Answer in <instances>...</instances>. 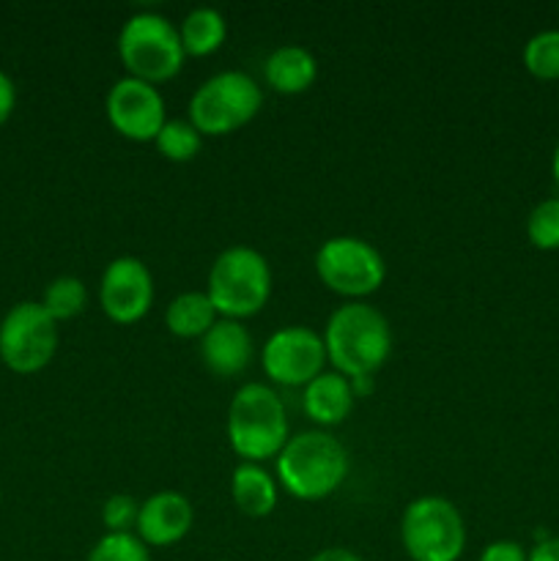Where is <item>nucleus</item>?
<instances>
[{
    "label": "nucleus",
    "mask_w": 559,
    "mask_h": 561,
    "mask_svg": "<svg viewBox=\"0 0 559 561\" xmlns=\"http://www.w3.org/2000/svg\"><path fill=\"white\" fill-rule=\"evenodd\" d=\"M327 359L345 378L373 376L392 351V327L378 307L345 301L329 316L323 329Z\"/></svg>",
    "instance_id": "1"
},
{
    "label": "nucleus",
    "mask_w": 559,
    "mask_h": 561,
    "mask_svg": "<svg viewBox=\"0 0 559 561\" xmlns=\"http://www.w3.org/2000/svg\"><path fill=\"white\" fill-rule=\"evenodd\" d=\"M277 480L301 502H318L338 491L349 474V453L327 431L296 433L277 455Z\"/></svg>",
    "instance_id": "2"
},
{
    "label": "nucleus",
    "mask_w": 559,
    "mask_h": 561,
    "mask_svg": "<svg viewBox=\"0 0 559 561\" xmlns=\"http://www.w3.org/2000/svg\"><path fill=\"white\" fill-rule=\"evenodd\" d=\"M288 416L280 394L266 383H244L228 405V442L247 463L277 458L288 442Z\"/></svg>",
    "instance_id": "3"
},
{
    "label": "nucleus",
    "mask_w": 559,
    "mask_h": 561,
    "mask_svg": "<svg viewBox=\"0 0 559 561\" xmlns=\"http://www.w3.org/2000/svg\"><path fill=\"white\" fill-rule=\"evenodd\" d=\"M206 294L217 316L233 321L255 316L272 296V266L255 247H228L208 268Z\"/></svg>",
    "instance_id": "4"
},
{
    "label": "nucleus",
    "mask_w": 559,
    "mask_h": 561,
    "mask_svg": "<svg viewBox=\"0 0 559 561\" xmlns=\"http://www.w3.org/2000/svg\"><path fill=\"white\" fill-rule=\"evenodd\" d=\"M118 58L129 77L151 85L170 80L184 66L179 27L157 11H137L124 22L118 33Z\"/></svg>",
    "instance_id": "5"
},
{
    "label": "nucleus",
    "mask_w": 559,
    "mask_h": 561,
    "mask_svg": "<svg viewBox=\"0 0 559 561\" xmlns=\"http://www.w3.org/2000/svg\"><path fill=\"white\" fill-rule=\"evenodd\" d=\"M263 104V91L247 71L225 69L197 85L190 99V121L201 135H230L250 124Z\"/></svg>",
    "instance_id": "6"
},
{
    "label": "nucleus",
    "mask_w": 559,
    "mask_h": 561,
    "mask_svg": "<svg viewBox=\"0 0 559 561\" xmlns=\"http://www.w3.org/2000/svg\"><path fill=\"white\" fill-rule=\"evenodd\" d=\"M400 542L411 561H458L466 548L460 510L444 496H420L403 510Z\"/></svg>",
    "instance_id": "7"
},
{
    "label": "nucleus",
    "mask_w": 559,
    "mask_h": 561,
    "mask_svg": "<svg viewBox=\"0 0 559 561\" xmlns=\"http://www.w3.org/2000/svg\"><path fill=\"white\" fill-rule=\"evenodd\" d=\"M316 272L334 294L360 301L381 288L387 277L384 255L360 236H332L316 252Z\"/></svg>",
    "instance_id": "8"
},
{
    "label": "nucleus",
    "mask_w": 559,
    "mask_h": 561,
    "mask_svg": "<svg viewBox=\"0 0 559 561\" xmlns=\"http://www.w3.org/2000/svg\"><path fill=\"white\" fill-rule=\"evenodd\" d=\"M58 321L42 301H20L0 321V359L11 373L44 370L58 351Z\"/></svg>",
    "instance_id": "9"
},
{
    "label": "nucleus",
    "mask_w": 559,
    "mask_h": 561,
    "mask_svg": "<svg viewBox=\"0 0 559 561\" xmlns=\"http://www.w3.org/2000/svg\"><path fill=\"white\" fill-rule=\"evenodd\" d=\"M323 334L310 327H283L263 343V373L280 387H307L327 370Z\"/></svg>",
    "instance_id": "10"
},
{
    "label": "nucleus",
    "mask_w": 559,
    "mask_h": 561,
    "mask_svg": "<svg viewBox=\"0 0 559 561\" xmlns=\"http://www.w3.org/2000/svg\"><path fill=\"white\" fill-rule=\"evenodd\" d=\"M104 110H107V121L113 124V129L126 140L137 142L157 140L159 129L168 121L159 88L129 75L113 82L107 99H104Z\"/></svg>",
    "instance_id": "11"
},
{
    "label": "nucleus",
    "mask_w": 559,
    "mask_h": 561,
    "mask_svg": "<svg viewBox=\"0 0 559 561\" xmlns=\"http://www.w3.org/2000/svg\"><path fill=\"white\" fill-rule=\"evenodd\" d=\"M99 301L110 321H140L153 305V277L146 263L135 255H118L110 261L99 283Z\"/></svg>",
    "instance_id": "12"
},
{
    "label": "nucleus",
    "mask_w": 559,
    "mask_h": 561,
    "mask_svg": "<svg viewBox=\"0 0 559 561\" xmlns=\"http://www.w3.org/2000/svg\"><path fill=\"white\" fill-rule=\"evenodd\" d=\"M195 524V507L179 491H159L140 504L137 513V537L151 548L175 546L190 535Z\"/></svg>",
    "instance_id": "13"
},
{
    "label": "nucleus",
    "mask_w": 559,
    "mask_h": 561,
    "mask_svg": "<svg viewBox=\"0 0 559 561\" xmlns=\"http://www.w3.org/2000/svg\"><path fill=\"white\" fill-rule=\"evenodd\" d=\"M252 356H255V343L250 329L233 318H219L201 337L203 365L219 378L241 376L250 367Z\"/></svg>",
    "instance_id": "14"
},
{
    "label": "nucleus",
    "mask_w": 559,
    "mask_h": 561,
    "mask_svg": "<svg viewBox=\"0 0 559 561\" xmlns=\"http://www.w3.org/2000/svg\"><path fill=\"white\" fill-rule=\"evenodd\" d=\"M354 400L351 378L340 376L334 370H323L321 376L312 378L305 387V394H301L305 414L321 427L340 425L354 409Z\"/></svg>",
    "instance_id": "15"
},
{
    "label": "nucleus",
    "mask_w": 559,
    "mask_h": 561,
    "mask_svg": "<svg viewBox=\"0 0 559 561\" xmlns=\"http://www.w3.org/2000/svg\"><path fill=\"white\" fill-rule=\"evenodd\" d=\"M269 88L280 93H301L318 80V60L301 44H283L263 64Z\"/></svg>",
    "instance_id": "16"
},
{
    "label": "nucleus",
    "mask_w": 559,
    "mask_h": 561,
    "mask_svg": "<svg viewBox=\"0 0 559 561\" xmlns=\"http://www.w3.org/2000/svg\"><path fill=\"white\" fill-rule=\"evenodd\" d=\"M230 496L250 518H263L277 507V482L261 463H239L230 474Z\"/></svg>",
    "instance_id": "17"
},
{
    "label": "nucleus",
    "mask_w": 559,
    "mask_h": 561,
    "mask_svg": "<svg viewBox=\"0 0 559 561\" xmlns=\"http://www.w3.org/2000/svg\"><path fill=\"white\" fill-rule=\"evenodd\" d=\"M217 321V310L206 290H184L164 310V323L175 337H203Z\"/></svg>",
    "instance_id": "18"
},
{
    "label": "nucleus",
    "mask_w": 559,
    "mask_h": 561,
    "mask_svg": "<svg viewBox=\"0 0 559 561\" xmlns=\"http://www.w3.org/2000/svg\"><path fill=\"white\" fill-rule=\"evenodd\" d=\"M179 36L186 55L203 58L223 47L225 36H228V22H225L223 11H217L214 5H197L181 20Z\"/></svg>",
    "instance_id": "19"
},
{
    "label": "nucleus",
    "mask_w": 559,
    "mask_h": 561,
    "mask_svg": "<svg viewBox=\"0 0 559 561\" xmlns=\"http://www.w3.org/2000/svg\"><path fill=\"white\" fill-rule=\"evenodd\" d=\"M88 290L85 283L75 274H60L53 283L44 288L42 307L55 318V321H69V318H77L82 310H85Z\"/></svg>",
    "instance_id": "20"
},
{
    "label": "nucleus",
    "mask_w": 559,
    "mask_h": 561,
    "mask_svg": "<svg viewBox=\"0 0 559 561\" xmlns=\"http://www.w3.org/2000/svg\"><path fill=\"white\" fill-rule=\"evenodd\" d=\"M157 148L170 162H190L203 146V135L190 118H168L157 135Z\"/></svg>",
    "instance_id": "21"
},
{
    "label": "nucleus",
    "mask_w": 559,
    "mask_h": 561,
    "mask_svg": "<svg viewBox=\"0 0 559 561\" xmlns=\"http://www.w3.org/2000/svg\"><path fill=\"white\" fill-rule=\"evenodd\" d=\"M524 66L537 80H559V27H546L524 44Z\"/></svg>",
    "instance_id": "22"
},
{
    "label": "nucleus",
    "mask_w": 559,
    "mask_h": 561,
    "mask_svg": "<svg viewBox=\"0 0 559 561\" xmlns=\"http://www.w3.org/2000/svg\"><path fill=\"white\" fill-rule=\"evenodd\" d=\"M85 561H151V553L132 531H107L93 542Z\"/></svg>",
    "instance_id": "23"
},
{
    "label": "nucleus",
    "mask_w": 559,
    "mask_h": 561,
    "mask_svg": "<svg viewBox=\"0 0 559 561\" xmlns=\"http://www.w3.org/2000/svg\"><path fill=\"white\" fill-rule=\"evenodd\" d=\"M526 236L537 250H559V197H546L532 208Z\"/></svg>",
    "instance_id": "24"
},
{
    "label": "nucleus",
    "mask_w": 559,
    "mask_h": 561,
    "mask_svg": "<svg viewBox=\"0 0 559 561\" xmlns=\"http://www.w3.org/2000/svg\"><path fill=\"white\" fill-rule=\"evenodd\" d=\"M137 513H140V504L129 493H113L102 504V520L107 531H129L132 526H137Z\"/></svg>",
    "instance_id": "25"
},
{
    "label": "nucleus",
    "mask_w": 559,
    "mask_h": 561,
    "mask_svg": "<svg viewBox=\"0 0 559 561\" xmlns=\"http://www.w3.org/2000/svg\"><path fill=\"white\" fill-rule=\"evenodd\" d=\"M526 559H529V553L521 548V542L497 540V542H488V546L482 548L480 559L477 561H526Z\"/></svg>",
    "instance_id": "26"
},
{
    "label": "nucleus",
    "mask_w": 559,
    "mask_h": 561,
    "mask_svg": "<svg viewBox=\"0 0 559 561\" xmlns=\"http://www.w3.org/2000/svg\"><path fill=\"white\" fill-rule=\"evenodd\" d=\"M16 107V85L3 69H0V126L11 118Z\"/></svg>",
    "instance_id": "27"
},
{
    "label": "nucleus",
    "mask_w": 559,
    "mask_h": 561,
    "mask_svg": "<svg viewBox=\"0 0 559 561\" xmlns=\"http://www.w3.org/2000/svg\"><path fill=\"white\" fill-rule=\"evenodd\" d=\"M526 561H559V537H546V540L535 542Z\"/></svg>",
    "instance_id": "28"
},
{
    "label": "nucleus",
    "mask_w": 559,
    "mask_h": 561,
    "mask_svg": "<svg viewBox=\"0 0 559 561\" xmlns=\"http://www.w3.org/2000/svg\"><path fill=\"white\" fill-rule=\"evenodd\" d=\"M307 561H365L360 553L349 551V548H323V551L312 553Z\"/></svg>",
    "instance_id": "29"
},
{
    "label": "nucleus",
    "mask_w": 559,
    "mask_h": 561,
    "mask_svg": "<svg viewBox=\"0 0 559 561\" xmlns=\"http://www.w3.org/2000/svg\"><path fill=\"white\" fill-rule=\"evenodd\" d=\"M551 173H554V181H557V186H559V142H557V148H554V159H551Z\"/></svg>",
    "instance_id": "30"
},
{
    "label": "nucleus",
    "mask_w": 559,
    "mask_h": 561,
    "mask_svg": "<svg viewBox=\"0 0 559 561\" xmlns=\"http://www.w3.org/2000/svg\"><path fill=\"white\" fill-rule=\"evenodd\" d=\"M0 499H3V493H0Z\"/></svg>",
    "instance_id": "31"
}]
</instances>
